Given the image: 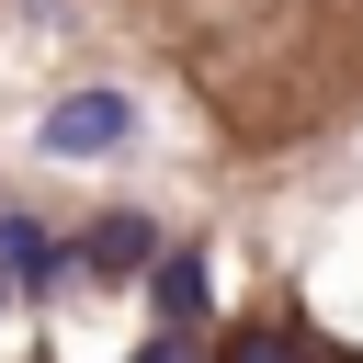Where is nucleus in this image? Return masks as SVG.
Returning <instances> with one entry per match:
<instances>
[{
  "instance_id": "f257e3e1",
  "label": "nucleus",
  "mask_w": 363,
  "mask_h": 363,
  "mask_svg": "<svg viewBox=\"0 0 363 363\" xmlns=\"http://www.w3.org/2000/svg\"><path fill=\"white\" fill-rule=\"evenodd\" d=\"M45 159H102V147H125L136 136V102L125 91H68V102H45Z\"/></svg>"
},
{
  "instance_id": "423d86ee",
  "label": "nucleus",
  "mask_w": 363,
  "mask_h": 363,
  "mask_svg": "<svg viewBox=\"0 0 363 363\" xmlns=\"http://www.w3.org/2000/svg\"><path fill=\"white\" fill-rule=\"evenodd\" d=\"M136 363H193V329H159V340H147Z\"/></svg>"
},
{
  "instance_id": "20e7f679",
  "label": "nucleus",
  "mask_w": 363,
  "mask_h": 363,
  "mask_svg": "<svg viewBox=\"0 0 363 363\" xmlns=\"http://www.w3.org/2000/svg\"><path fill=\"white\" fill-rule=\"evenodd\" d=\"M204 295H216V284H204V261H193V250H159V272H147V306H159L170 329H193V318H204Z\"/></svg>"
},
{
  "instance_id": "39448f33",
  "label": "nucleus",
  "mask_w": 363,
  "mask_h": 363,
  "mask_svg": "<svg viewBox=\"0 0 363 363\" xmlns=\"http://www.w3.org/2000/svg\"><path fill=\"white\" fill-rule=\"evenodd\" d=\"M227 363H295V340H272V329H250V340H227Z\"/></svg>"
},
{
  "instance_id": "7ed1b4c3",
  "label": "nucleus",
  "mask_w": 363,
  "mask_h": 363,
  "mask_svg": "<svg viewBox=\"0 0 363 363\" xmlns=\"http://www.w3.org/2000/svg\"><path fill=\"white\" fill-rule=\"evenodd\" d=\"M68 261H79V272H102V284L159 272V227H147V216H91V238H79Z\"/></svg>"
},
{
  "instance_id": "f03ea898",
  "label": "nucleus",
  "mask_w": 363,
  "mask_h": 363,
  "mask_svg": "<svg viewBox=\"0 0 363 363\" xmlns=\"http://www.w3.org/2000/svg\"><path fill=\"white\" fill-rule=\"evenodd\" d=\"M68 272H79V261H68L34 216H0V295H57Z\"/></svg>"
}]
</instances>
